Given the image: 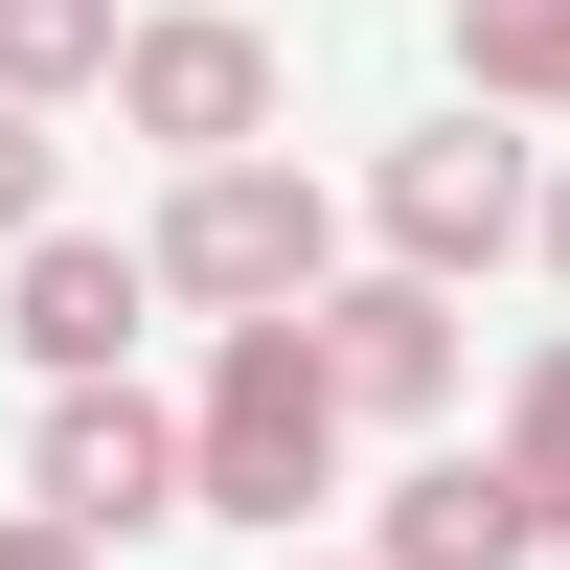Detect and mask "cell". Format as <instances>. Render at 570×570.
<instances>
[{
    "label": "cell",
    "mask_w": 570,
    "mask_h": 570,
    "mask_svg": "<svg viewBox=\"0 0 570 570\" xmlns=\"http://www.w3.org/2000/svg\"><path fill=\"white\" fill-rule=\"evenodd\" d=\"M502 480H525L548 525H570V389H548V365H525V411H502Z\"/></svg>",
    "instance_id": "obj_11"
},
{
    "label": "cell",
    "mask_w": 570,
    "mask_h": 570,
    "mask_svg": "<svg viewBox=\"0 0 570 570\" xmlns=\"http://www.w3.org/2000/svg\"><path fill=\"white\" fill-rule=\"evenodd\" d=\"M456 91L480 115H548L570 91V0H456Z\"/></svg>",
    "instance_id": "obj_9"
},
{
    "label": "cell",
    "mask_w": 570,
    "mask_h": 570,
    "mask_svg": "<svg viewBox=\"0 0 570 570\" xmlns=\"http://www.w3.org/2000/svg\"><path fill=\"white\" fill-rule=\"evenodd\" d=\"M160 297H206V320H274V297H320V274H343V183H274L252 137H228V160H183V206H160Z\"/></svg>",
    "instance_id": "obj_2"
},
{
    "label": "cell",
    "mask_w": 570,
    "mask_h": 570,
    "mask_svg": "<svg viewBox=\"0 0 570 570\" xmlns=\"http://www.w3.org/2000/svg\"><path fill=\"white\" fill-rule=\"evenodd\" d=\"M548 548H570V525H548L525 480H502V456H434V480L365 525V570H548Z\"/></svg>",
    "instance_id": "obj_7"
},
{
    "label": "cell",
    "mask_w": 570,
    "mask_h": 570,
    "mask_svg": "<svg viewBox=\"0 0 570 570\" xmlns=\"http://www.w3.org/2000/svg\"><path fill=\"white\" fill-rule=\"evenodd\" d=\"M297 343H320L343 411H434V389H456V297H434V274H365V297H320Z\"/></svg>",
    "instance_id": "obj_6"
},
{
    "label": "cell",
    "mask_w": 570,
    "mask_h": 570,
    "mask_svg": "<svg viewBox=\"0 0 570 570\" xmlns=\"http://www.w3.org/2000/svg\"><path fill=\"white\" fill-rule=\"evenodd\" d=\"M0 570H91V525H46V502H23V525H0Z\"/></svg>",
    "instance_id": "obj_13"
},
{
    "label": "cell",
    "mask_w": 570,
    "mask_h": 570,
    "mask_svg": "<svg viewBox=\"0 0 570 570\" xmlns=\"http://www.w3.org/2000/svg\"><path fill=\"white\" fill-rule=\"evenodd\" d=\"M91 91H115L160 160H228V137L274 115V46L228 23V0H160V23H115V69H91Z\"/></svg>",
    "instance_id": "obj_5"
},
{
    "label": "cell",
    "mask_w": 570,
    "mask_h": 570,
    "mask_svg": "<svg viewBox=\"0 0 570 570\" xmlns=\"http://www.w3.org/2000/svg\"><path fill=\"white\" fill-rule=\"evenodd\" d=\"M46 206V115H0V228H23Z\"/></svg>",
    "instance_id": "obj_12"
},
{
    "label": "cell",
    "mask_w": 570,
    "mask_h": 570,
    "mask_svg": "<svg viewBox=\"0 0 570 570\" xmlns=\"http://www.w3.org/2000/svg\"><path fill=\"white\" fill-rule=\"evenodd\" d=\"M365 206H389V274H502L548 228V160H525V115H434L365 160Z\"/></svg>",
    "instance_id": "obj_3"
},
{
    "label": "cell",
    "mask_w": 570,
    "mask_h": 570,
    "mask_svg": "<svg viewBox=\"0 0 570 570\" xmlns=\"http://www.w3.org/2000/svg\"><path fill=\"white\" fill-rule=\"evenodd\" d=\"M23 502L46 525H91V548H137L183 502V411L137 389V365H69V389H46V456H23Z\"/></svg>",
    "instance_id": "obj_4"
},
{
    "label": "cell",
    "mask_w": 570,
    "mask_h": 570,
    "mask_svg": "<svg viewBox=\"0 0 570 570\" xmlns=\"http://www.w3.org/2000/svg\"><path fill=\"white\" fill-rule=\"evenodd\" d=\"M91 69H115V0H0V115H46Z\"/></svg>",
    "instance_id": "obj_10"
},
{
    "label": "cell",
    "mask_w": 570,
    "mask_h": 570,
    "mask_svg": "<svg viewBox=\"0 0 570 570\" xmlns=\"http://www.w3.org/2000/svg\"><path fill=\"white\" fill-rule=\"evenodd\" d=\"M137 320H160V274L91 252V228H23V365L69 389V365H137Z\"/></svg>",
    "instance_id": "obj_8"
},
{
    "label": "cell",
    "mask_w": 570,
    "mask_h": 570,
    "mask_svg": "<svg viewBox=\"0 0 570 570\" xmlns=\"http://www.w3.org/2000/svg\"><path fill=\"white\" fill-rule=\"evenodd\" d=\"M297 570H343V548H297Z\"/></svg>",
    "instance_id": "obj_14"
},
{
    "label": "cell",
    "mask_w": 570,
    "mask_h": 570,
    "mask_svg": "<svg viewBox=\"0 0 570 570\" xmlns=\"http://www.w3.org/2000/svg\"><path fill=\"white\" fill-rule=\"evenodd\" d=\"M320 456H343V389H320L297 297H274V320H228L206 411H183V502H228V525H274V548H297V525H320Z\"/></svg>",
    "instance_id": "obj_1"
}]
</instances>
